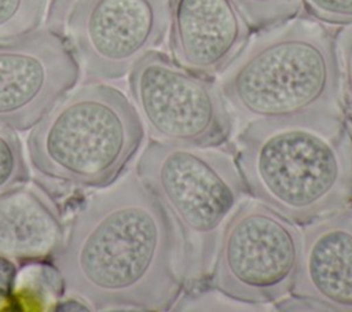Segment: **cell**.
<instances>
[{"mask_svg": "<svg viewBox=\"0 0 352 312\" xmlns=\"http://www.w3.org/2000/svg\"><path fill=\"white\" fill-rule=\"evenodd\" d=\"M52 260L65 291L94 309L168 311L186 286L179 231L136 173L76 210Z\"/></svg>", "mask_w": 352, "mask_h": 312, "instance_id": "6da1fadb", "label": "cell"}, {"mask_svg": "<svg viewBox=\"0 0 352 312\" xmlns=\"http://www.w3.org/2000/svg\"><path fill=\"white\" fill-rule=\"evenodd\" d=\"M235 151L248 194L294 224L352 206V132L345 117L250 121Z\"/></svg>", "mask_w": 352, "mask_h": 312, "instance_id": "7a4b0ae2", "label": "cell"}, {"mask_svg": "<svg viewBox=\"0 0 352 312\" xmlns=\"http://www.w3.org/2000/svg\"><path fill=\"white\" fill-rule=\"evenodd\" d=\"M261 30L220 73L230 110L243 122L344 117L334 34L308 18Z\"/></svg>", "mask_w": 352, "mask_h": 312, "instance_id": "3957f363", "label": "cell"}, {"mask_svg": "<svg viewBox=\"0 0 352 312\" xmlns=\"http://www.w3.org/2000/svg\"><path fill=\"white\" fill-rule=\"evenodd\" d=\"M143 139V121L125 93L89 81L72 89L33 126L28 153L43 177L100 190L121 177Z\"/></svg>", "mask_w": 352, "mask_h": 312, "instance_id": "277c9868", "label": "cell"}, {"mask_svg": "<svg viewBox=\"0 0 352 312\" xmlns=\"http://www.w3.org/2000/svg\"><path fill=\"white\" fill-rule=\"evenodd\" d=\"M136 175L179 231L186 283L206 279L223 227L248 195L232 154L151 140L139 157Z\"/></svg>", "mask_w": 352, "mask_h": 312, "instance_id": "5b68a950", "label": "cell"}, {"mask_svg": "<svg viewBox=\"0 0 352 312\" xmlns=\"http://www.w3.org/2000/svg\"><path fill=\"white\" fill-rule=\"evenodd\" d=\"M301 231L257 199H243L220 234L208 283L242 302H276L292 291Z\"/></svg>", "mask_w": 352, "mask_h": 312, "instance_id": "8992f818", "label": "cell"}, {"mask_svg": "<svg viewBox=\"0 0 352 312\" xmlns=\"http://www.w3.org/2000/svg\"><path fill=\"white\" fill-rule=\"evenodd\" d=\"M128 85L133 104L155 140L194 147H219L228 142L234 118L212 78L151 49L128 73Z\"/></svg>", "mask_w": 352, "mask_h": 312, "instance_id": "52a82bcc", "label": "cell"}, {"mask_svg": "<svg viewBox=\"0 0 352 312\" xmlns=\"http://www.w3.org/2000/svg\"><path fill=\"white\" fill-rule=\"evenodd\" d=\"M168 0H74L67 41L88 81L120 80L168 30Z\"/></svg>", "mask_w": 352, "mask_h": 312, "instance_id": "ba28073f", "label": "cell"}, {"mask_svg": "<svg viewBox=\"0 0 352 312\" xmlns=\"http://www.w3.org/2000/svg\"><path fill=\"white\" fill-rule=\"evenodd\" d=\"M69 41L51 29L0 38V124L33 128L80 80Z\"/></svg>", "mask_w": 352, "mask_h": 312, "instance_id": "9c48e42d", "label": "cell"}, {"mask_svg": "<svg viewBox=\"0 0 352 312\" xmlns=\"http://www.w3.org/2000/svg\"><path fill=\"white\" fill-rule=\"evenodd\" d=\"M168 18L173 60L208 78L219 76L252 34L232 0H168Z\"/></svg>", "mask_w": 352, "mask_h": 312, "instance_id": "30bf717a", "label": "cell"}, {"mask_svg": "<svg viewBox=\"0 0 352 312\" xmlns=\"http://www.w3.org/2000/svg\"><path fill=\"white\" fill-rule=\"evenodd\" d=\"M290 294L326 311H352V206L304 224Z\"/></svg>", "mask_w": 352, "mask_h": 312, "instance_id": "8fae6325", "label": "cell"}, {"mask_svg": "<svg viewBox=\"0 0 352 312\" xmlns=\"http://www.w3.org/2000/svg\"><path fill=\"white\" fill-rule=\"evenodd\" d=\"M66 236L56 203L37 186L0 194V254L22 264L54 258Z\"/></svg>", "mask_w": 352, "mask_h": 312, "instance_id": "7c38bea8", "label": "cell"}, {"mask_svg": "<svg viewBox=\"0 0 352 312\" xmlns=\"http://www.w3.org/2000/svg\"><path fill=\"white\" fill-rule=\"evenodd\" d=\"M52 0H0V38L40 29Z\"/></svg>", "mask_w": 352, "mask_h": 312, "instance_id": "4fadbf2b", "label": "cell"}, {"mask_svg": "<svg viewBox=\"0 0 352 312\" xmlns=\"http://www.w3.org/2000/svg\"><path fill=\"white\" fill-rule=\"evenodd\" d=\"M29 173L19 136L15 129L0 124V194L28 183Z\"/></svg>", "mask_w": 352, "mask_h": 312, "instance_id": "5bb4252c", "label": "cell"}, {"mask_svg": "<svg viewBox=\"0 0 352 312\" xmlns=\"http://www.w3.org/2000/svg\"><path fill=\"white\" fill-rule=\"evenodd\" d=\"M252 29H265L287 21L301 10V0H232Z\"/></svg>", "mask_w": 352, "mask_h": 312, "instance_id": "9a60e30c", "label": "cell"}, {"mask_svg": "<svg viewBox=\"0 0 352 312\" xmlns=\"http://www.w3.org/2000/svg\"><path fill=\"white\" fill-rule=\"evenodd\" d=\"M212 291H194L186 294L180 301H176L173 309H257L258 305L248 304L228 297L227 294L210 287Z\"/></svg>", "mask_w": 352, "mask_h": 312, "instance_id": "2e32d148", "label": "cell"}, {"mask_svg": "<svg viewBox=\"0 0 352 312\" xmlns=\"http://www.w3.org/2000/svg\"><path fill=\"white\" fill-rule=\"evenodd\" d=\"M312 18L329 25H352V0H301Z\"/></svg>", "mask_w": 352, "mask_h": 312, "instance_id": "e0dca14e", "label": "cell"}, {"mask_svg": "<svg viewBox=\"0 0 352 312\" xmlns=\"http://www.w3.org/2000/svg\"><path fill=\"white\" fill-rule=\"evenodd\" d=\"M340 71L342 103L352 117V25L341 29L336 36Z\"/></svg>", "mask_w": 352, "mask_h": 312, "instance_id": "ac0fdd59", "label": "cell"}, {"mask_svg": "<svg viewBox=\"0 0 352 312\" xmlns=\"http://www.w3.org/2000/svg\"><path fill=\"white\" fill-rule=\"evenodd\" d=\"M16 274L15 261L0 254V307L6 305L14 294Z\"/></svg>", "mask_w": 352, "mask_h": 312, "instance_id": "d6986e66", "label": "cell"}]
</instances>
